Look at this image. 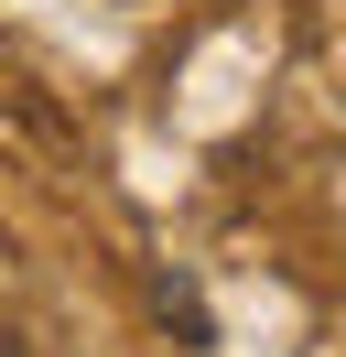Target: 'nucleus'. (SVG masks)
<instances>
[{
    "mask_svg": "<svg viewBox=\"0 0 346 357\" xmlns=\"http://www.w3.org/2000/svg\"><path fill=\"white\" fill-rule=\"evenodd\" d=\"M0 357H33V347H22V335H0Z\"/></svg>",
    "mask_w": 346,
    "mask_h": 357,
    "instance_id": "f03ea898",
    "label": "nucleus"
},
{
    "mask_svg": "<svg viewBox=\"0 0 346 357\" xmlns=\"http://www.w3.org/2000/svg\"><path fill=\"white\" fill-rule=\"evenodd\" d=\"M151 303H163V325H184V347H206V303H195V282H151Z\"/></svg>",
    "mask_w": 346,
    "mask_h": 357,
    "instance_id": "f257e3e1",
    "label": "nucleus"
}]
</instances>
